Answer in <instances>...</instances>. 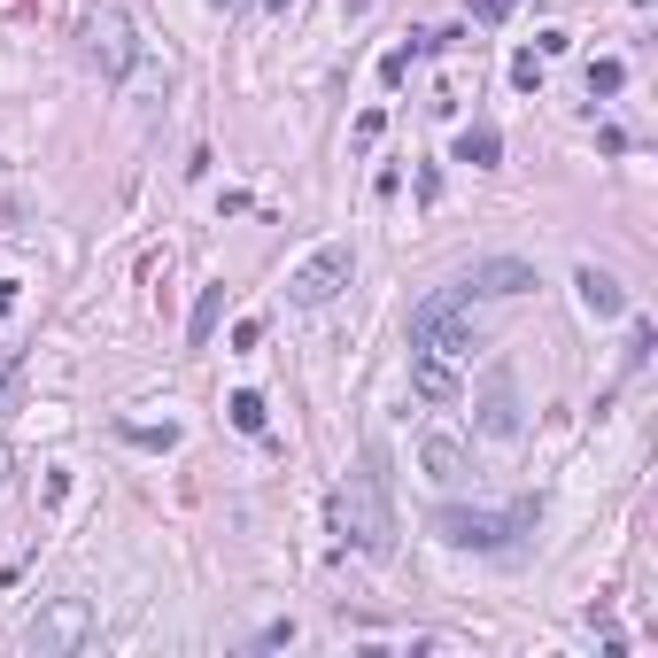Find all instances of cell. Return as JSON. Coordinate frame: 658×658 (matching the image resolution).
Instances as JSON below:
<instances>
[{
    "instance_id": "obj_1",
    "label": "cell",
    "mask_w": 658,
    "mask_h": 658,
    "mask_svg": "<svg viewBox=\"0 0 658 658\" xmlns=\"http://www.w3.org/2000/svg\"><path fill=\"white\" fill-rule=\"evenodd\" d=\"M465 364H473V287H434L411 310V388L426 403H449L465 388Z\"/></svg>"
},
{
    "instance_id": "obj_2",
    "label": "cell",
    "mask_w": 658,
    "mask_h": 658,
    "mask_svg": "<svg viewBox=\"0 0 658 658\" xmlns=\"http://www.w3.org/2000/svg\"><path fill=\"white\" fill-rule=\"evenodd\" d=\"M333 527H341V542H357L364 558L388 550L395 519H388V480H380V465H357V473L333 488Z\"/></svg>"
},
{
    "instance_id": "obj_3",
    "label": "cell",
    "mask_w": 658,
    "mask_h": 658,
    "mask_svg": "<svg viewBox=\"0 0 658 658\" xmlns=\"http://www.w3.org/2000/svg\"><path fill=\"white\" fill-rule=\"evenodd\" d=\"M542 504H511V511H434V535L449 542V550H511L519 535H535Z\"/></svg>"
},
{
    "instance_id": "obj_4",
    "label": "cell",
    "mask_w": 658,
    "mask_h": 658,
    "mask_svg": "<svg viewBox=\"0 0 658 658\" xmlns=\"http://www.w3.org/2000/svg\"><path fill=\"white\" fill-rule=\"evenodd\" d=\"M357 279V248L349 240H326L318 256H302L295 271H287V302H302V310H318V302H333L341 287Z\"/></svg>"
},
{
    "instance_id": "obj_5",
    "label": "cell",
    "mask_w": 658,
    "mask_h": 658,
    "mask_svg": "<svg viewBox=\"0 0 658 658\" xmlns=\"http://www.w3.org/2000/svg\"><path fill=\"white\" fill-rule=\"evenodd\" d=\"M86 635H93V604H86V597H55V604H47V612L24 628V651H31V658H55V651H78Z\"/></svg>"
},
{
    "instance_id": "obj_6",
    "label": "cell",
    "mask_w": 658,
    "mask_h": 658,
    "mask_svg": "<svg viewBox=\"0 0 658 658\" xmlns=\"http://www.w3.org/2000/svg\"><path fill=\"white\" fill-rule=\"evenodd\" d=\"M86 55H93V70H101V78H124V70H132L140 39H132V16H124L117 0H101V8L86 16Z\"/></svg>"
},
{
    "instance_id": "obj_7",
    "label": "cell",
    "mask_w": 658,
    "mask_h": 658,
    "mask_svg": "<svg viewBox=\"0 0 658 658\" xmlns=\"http://www.w3.org/2000/svg\"><path fill=\"white\" fill-rule=\"evenodd\" d=\"M465 287H473V295H527V287H535V264H519V256H488V264L465 271Z\"/></svg>"
},
{
    "instance_id": "obj_8",
    "label": "cell",
    "mask_w": 658,
    "mask_h": 658,
    "mask_svg": "<svg viewBox=\"0 0 658 658\" xmlns=\"http://www.w3.org/2000/svg\"><path fill=\"white\" fill-rule=\"evenodd\" d=\"M480 434H488V442H511V434H519V395H511V380H488V395H480Z\"/></svg>"
},
{
    "instance_id": "obj_9",
    "label": "cell",
    "mask_w": 658,
    "mask_h": 658,
    "mask_svg": "<svg viewBox=\"0 0 658 658\" xmlns=\"http://www.w3.org/2000/svg\"><path fill=\"white\" fill-rule=\"evenodd\" d=\"M573 287H581V310H589V318H620V310H628L620 279H612V271H597V264H581V279H573Z\"/></svg>"
},
{
    "instance_id": "obj_10",
    "label": "cell",
    "mask_w": 658,
    "mask_h": 658,
    "mask_svg": "<svg viewBox=\"0 0 658 658\" xmlns=\"http://www.w3.org/2000/svg\"><path fill=\"white\" fill-rule=\"evenodd\" d=\"M419 457H426V473H434V480H465V449L449 442V434H426Z\"/></svg>"
},
{
    "instance_id": "obj_11",
    "label": "cell",
    "mask_w": 658,
    "mask_h": 658,
    "mask_svg": "<svg viewBox=\"0 0 658 658\" xmlns=\"http://www.w3.org/2000/svg\"><path fill=\"white\" fill-rule=\"evenodd\" d=\"M504 140H496V124H473V132H457V163H496Z\"/></svg>"
},
{
    "instance_id": "obj_12",
    "label": "cell",
    "mask_w": 658,
    "mask_h": 658,
    "mask_svg": "<svg viewBox=\"0 0 658 658\" xmlns=\"http://www.w3.org/2000/svg\"><path fill=\"white\" fill-rule=\"evenodd\" d=\"M225 419H233L240 434H264V426H271V411H264V395H256V388H240L233 403H225Z\"/></svg>"
},
{
    "instance_id": "obj_13",
    "label": "cell",
    "mask_w": 658,
    "mask_h": 658,
    "mask_svg": "<svg viewBox=\"0 0 658 658\" xmlns=\"http://www.w3.org/2000/svg\"><path fill=\"white\" fill-rule=\"evenodd\" d=\"M217 310H225V287H202V302H194V326H186V341H194V349L217 333Z\"/></svg>"
},
{
    "instance_id": "obj_14",
    "label": "cell",
    "mask_w": 658,
    "mask_h": 658,
    "mask_svg": "<svg viewBox=\"0 0 658 658\" xmlns=\"http://www.w3.org/2000/svg\"><path fill=\"white\" fill-rule=\"evenodd\" d=\"M620 86H628V62H620V55L589 62V93H597V101H604V93H620Z\"/></svg>"
},
{
    "instance_id": "obj_15",
    "label": "cell",
    "mask_w": 658,
    "mask_h": 658,
    "mask_svg": "<svg viewBox=\"0 0 658 658\" xmlns=\"http://www.w3.org/2000/svg\"><path fill=\"white\" fill-rule=\"evenodd\" d=\"M16 388H24V357H16V349H8V357H0V419H8V411H16Z\"/></svg>"
},
{
    "instance_id": "obj_16",
    "label": "cell",
    "mask_w": 658,
    "mask_h": 658,
    "mask_svg": "<svg viewBox=\"0 0 658 658\" xmlns=\"http://www.w3.org/2000/svg\"><path fill=\"white\" fill-rule=\"evenodd\" d=\"M465 8H473V24H504L519 0H465Z\"/></svg>"
},
{
    "instance_id": "obj_17",
    "label": "cell",
    "mask_w": 658,
    "mask_h": 658,
    "mask_svg": "<svg viewBox=\"0 0 658 658\" xmlns=\"http://www.w3.org/2000/svg\"><path fill=\"white\" fill-rule=\"evenodd\" d=\"M511 78H519V86L535 93V86H542V55H519V62H511Z\"/></svg>"
},
{
    "instance_id": "obj_18",
    "label": "cell",
    "mask_w": 658,
    "mask_h": 658,
    "mask_svg": "<svg viewBox=\"0 0 658 658\" xmlns=\"http://www.w3.org/2000/svg\"><path fill=\"white\" fill-rule=\"evenodd\" d=\"M380 132H388V117H380V109H364V117H357V148H372Z\"/></svg>"
},
{
    "instance_id": "obj_19",
    "label": "cell",
    "mask_w": 658,
    "mask_h": 658,
    "mask_svg": "<svg viewBox=\"0 0 658 658\" xmlns=\"http://www.w3.org/2000/svg\"><path fill=\"white\" fill-rule=\"evenodd\" d=\"M643 357H651V326L635 318V333H628V372H635V364H643Z\"/></svg>"
},
{
    "instance_id": "obj_20",
    "label": "cell",
    "mask_w": 658,
    "mask_h": 658,
    "mask_svg": "<svg viewBox=\"0 0 658 658\" xmlns=\"http://www.w3.org/2000/svg\"><path fill=\"white\" fill-rule=\"evenodd\" d=\"M0 310H16V279H0Z\"/></svg>"
},
{
    "instance_id": "obj_21",
    "label": "cell",
    "mask_w": 658,
    "mask_h": 658,
    "mask_svg": "<svg viewBox=\"0 0 658 658\" xmlns=\"http://www.w3.org/2000/svg\"><path fill=\"white\" fill-rule=\"evenodd\" d=\"M0 480H8V442H0Z\"/></svg>"
},
{
    "instance_id": "obj_22",
    "label": "cell",
    "mask_w": 658,
    "mask_h": 658,
    "mask_svg": "<svg viewBox=\"0 0 658 658\" xmlns=\"http://www.w3.org/2000/svg\"><path fill=\"white\" fill-rule=\"evenodd\" d=\"M264 8H295V0H264Z\"/></svg>"
},
{
    "instance_id": "obj_23",
    "label": "cell",
    "mask_w": 658,
    "mask_h": 658,
    "mask_svg": "<svg viewBox=\"0 0 658 658\" xmlns=\"http://www.w3.org/2000/svg\"><path fill=\"white\" fill-rule=\"evenodd\" d=\"M217 8H233V0H217Z\"/></svg>"
}]
</instances>
